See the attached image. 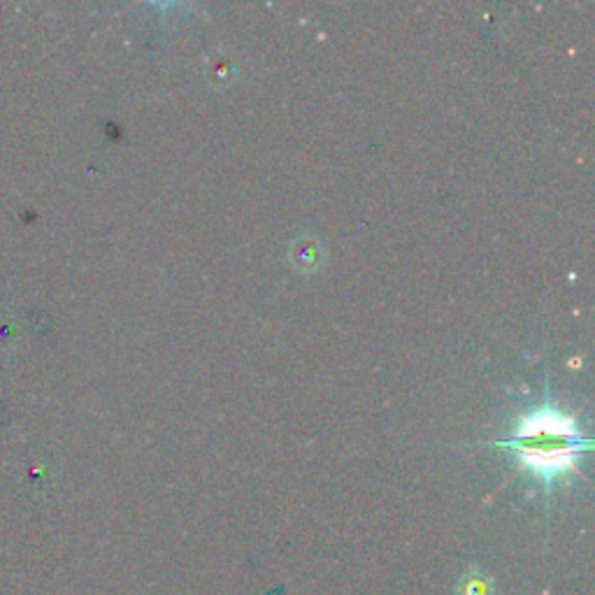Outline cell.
I'll use <instances>...</instances> for the list:
<instances>
[{
	"label": "cell",
	"instance_id": "6da1fadb",
	"mask_svg": "<svg viewBox=\"0 0 595 595\" xmlns=\"http://www.w3.org/2000/svg\"><path fill=\"white\" fill-rule=\"evenodd\" d=\"M489 447L510 454L521 475L542 484L549 510L554 487L577 475L584 454L593 449V439L584 437L577 416L551 401L546 389L542 403L517 416L512 435Z\"/></svg>",
	"mask_w": 595,
	"mask_h": 595
},
{
	"label": "cell",
	"instance_id": "7a4b0ae2",
	"mask_svg": "<svg viewBox=\"0 0 595 595\" xmlns=\"http://www.w3.org/2000/svg\"><path fill=\"white\" fill-rule=\"evenodd\" d=\"M496 584L481 570H468L458 582V595H493Z\"/></svg>",
	"mask_w": 595,
	"mask_h": 595
}]
</instances>
